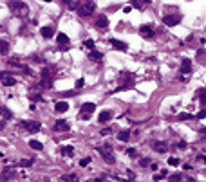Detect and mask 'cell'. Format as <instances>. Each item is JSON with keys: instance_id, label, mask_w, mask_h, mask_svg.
Instances as JSON below:
<instances>
[{"instance_id": "obj_1", "label": "cell", "mask_w": 206, "mask_h": 182, "mask_svg": "<svg viewBox=\"0 0 206 182\" xmlns=\"http://www.w3.org/2000/svg\"><path fill=\"white\" fill-rule=\"evenodd\" d=\"M7 7L13 11V15H16V16H25L27 13H29V6L25 4V2H20V0H13L7 4Z\"/></svg>"}, {"instance_id": "obj_2", "label": "cell", "mask_w": 206, "mask_h": 182, "mask_svg": "<svg viewBox=\"0 0 206 182\" xmlns=\"http://www.w3.org/2000/svg\"><path fill=\"white\" fill-rule=\"evenodd\" d=\"M52 79H54V72H52L51 67L42 69V88H52Z\"/></svg>"}, {"instance_id": "obj_3", "label": "cell", "mask_w": 206, "mask_h": 182, "mask_svg": "<svg viewBox=\"0 0 206 182\" xmlns=\"http://www.w3.org/2000/svg\"><path fill=\"white\" fill-rule=\"evenodd\" d=\"M96 150L100 151V155H101L103 159H105V162L107 164H114V150H112V146L110 144H103V146H98Z\"/></svg>"}, {"instance_id": "obj_4", "label": "cell", "mask_w": 206, "mask_h": 182, "mask_svg": "<svg viewBox=\"0 0 206 182\" xmlns=\"http://www.w3.org/2000/svg\"><path fill=\"white\" fill-rule=\"evenodd\" d=\"M134 72H121L119 74V83L121 85L118 87V90H127V88H130L132 83H134Z\"/></svg>"}, {"instance_id": "obj_5", "label": "cell", "mask_w": 206, "mask_h": 182, "mask_svg": "<svg viewBox=\"0 0 206 182\" xmlns=\"http://www.w3.org/2000/svg\"><path fill=\"white\" fill-rule=\"evenodd\" d=\"M96 9V4L91 2V0H87L85 4H80V7H78V15L80 16H91Z\"/></svg>"}, {"instance_id": "obj_6", "label": "cell", "mask_w": 206, "mask_h": 182, "mask_svg": "<svg viewBox=\"0 0 206 182\" xmlns=\"http://www.w3.org/2000/svg\"><path fill=\"white\" fill-rule=\"evenodd\" d=\"M94 110H96V105H94V103H85V105H82V108H80V117H82L83 121H87V119L94 114Z\"/></svg>"}, {"instance_id": "obj_7", "label": "cell", "mask_w": 206, "mask_h": 182, "mask_svg": "<svg viewBox=\"0 0 206 182\" xmlns=\"http://www.w3.org/2000/svg\"><path fill=\"white\" fill-rule=\"evenodd\" d=\"M163 23L168 27H174L177 23H181V15H165L163 16Z\"/></svg>"}, {"instance_id": "obj_8", "label": "cell", "mask_w": 206, "mask_h": 182, "mask_svg": "<svg viewBox=\"0 0 206 182\" xmlns=\"http://www.w3.org/2000/svg\"><path fill=\"white\" fill-rule=\"evenodd\" d=\"M22 126L27 130V132H31V133H36V132H40L42 130V125L38 123V121H24Z\"/></svg>"}, {"instance_id": "obj_9", "label": "cell", "mask_w": 206, "mask_h": 182, "mask_svg": "<svg viewBox=\"0 0 206 182\" xmlns=\"http://www.w3.org/2000/svg\"><path fill=\"white\" fill-rule=\"evenodd\" d=\"M0 83H4V87H13L16 79L13 78V72H0Z\"/></svg>"}, {"instance_id": "obj_10", "label": "cell", "mask_w": 206, "mask_h": 182, "mask_svg": "<svg viewBox=\"0 0 206 182\" xmlns=\"http://www.w3.org/2000/svg\"><path fill=\"white\" fill-rule=\"evenodd\" d=\"M52 130H54V132H69V130H71V125H69L65 119H58V121L52 125Z\"/></svg>"}, {"instance_id": "obj_11", "label": "cell", "mask_w": 206, "mask_h": 182, "mask_svg": "<svg viewBox=\"0 0 206 182\" xmlns=\"http://www.w3.org/2000/svg\"><path fill=\"white\" fill-rule=\"evenodd\" d=\"M139 34H141L143 38H152V36L155 34V31L150 27V25H141V27H139Z\"/></svg>"}, {"instance_id": "obj_12", "label": "cell", "mask_w": 206, "mask_h": 182, "mask_svg": "<svg viewBox=\"0 0 206 182\" xmlns=\"http://www.w3.org/2000/svg\"><path fill=\"white\" fill-rule=\"evenodd\" d=\"M96 25H98V29L107 31V27H109V18H107L105 15H100V16H98V20H96Z\"/></svg>"}, {"instance_id": "obj_13", "label": "cell", "mask_w": 206, "mask_h": 182, "mask_svg": "<svg viewBox=\"0 0 206 182\" xmlns=\"http://www.w3.org/2000/svg\"><path fill=\"white\" fill-rule=\"evenodd\" d=\"M110 45H112L114 49H118V51H127V49H128V45H127V43L125 42H121V40H116V38H110Z\"/></svg>"}, {"instance_id": "obj_14", "label": "cell", "mask_w": 206, "mask_h": 182, "mask_svg": "<svg viewBox=\"0 0 206 182\" xmlns=\"http://www.w3.org/2000/svg\"><path fill=\"white\" fill-rule=\"evenodd\" d=\"M15 177V170L13 168H6L4 171H2V175H0V179H2V182H7V180H11Z\"/></svg>"}, {"instance_id": "obj_15", "label": "cell", "mask_w": 206, "mask_h": 182, "mask_svg": "<svg viewBox=\"0 0 206 182\" xmlns=\"http://www.w3.org/2000/svg\"><path fill=\"white\" fill-rule=\"evenodd\" d=\"M154 150L157 153H166L168 151V144L163 142V141H157V142H154Z\"/></svg>"}, {"instance_id": "obj_16", "label": "cell", "mask_w": 206, "mask_h": 182, "mask_svg": "<svg viewBox=\"0 0 206 182\" xmlns=\"http://www.w3.org/2000/svg\"><path fill=\"white\" fill-rule=\"evenodd\" d=\"M112 119V112L110 110H103V112H100V116H98V121L100 123H107V121H110Z\"/></svg>"}, {"instance_id": "obj_17", "label": "cell", "mask_w": 206, "mask_h": 182, "mask_svg": "<svg viewBox=\"0 0 206 182\" xmlns=\"http://www.w3.org/2000/svg\"><path fill=\"white\" fill-rule=\"evenodd\" d=\"M54 110H56L58 114H63V112L69 110V103H67V101H58V103L54 105Z\"/></svg>"}, {"instance_id": "obj_18", "label": "cell", "mask_w": 206, "mask_h": 182, "mask_svg": "<svg viewBox=\"0 0 206 182\" xmlns=\"http://www.w3.org/2000/svg\"><path fill=\"white\" fill-rule=\"evenodd\" d=\"M181 72H185L186 76L190 74V72H192V61H190V60H183V61H181Z\"/></svg>"}, {"instance_id": "obj_19", "label": "cell", "mask_w": 206, "mask_h": 182, "mask_svg": "<svg viewBox=\"0 0 206 182\" xmlns=\"http://www.w3.org/2000/svg\"><path fill=\"white\" fill-rule=\"evenodd\" d=\"M40 32H42V36H43V38H47V40L54 36V29H52V27H49V25L42 27V29H40Z\"/></svg>"}, {"instance_id": "obj_20", "label": "cell", "mask_w": 206, "mask_h": 182, "mask_svg": "<svg viewBox=\"0 0 206 182\" xmlns=\"http://www.w3.org/2000/svg\"><path fill=\"white\" fill-rule=\"evenodd\" d=\"M56 40H58V43H62V47H67V43H69V36H67V34H63V32H60V34L56 36Z\"/></svg>"}, {"instance_id": "obj_21", "label": "cell", "mask_w": 206, "mask_h": 182, "mask_svg": "<svg viewBox=\"0 0 206 182\" xmlns=\"http://www.w3.org/2000/svg\"><path fill=\"white\" fill-rule=\"evenodd\" d=\"M89 58H91L92 61H101L103 53H100V51H91V54H89Z\"/></svg>"}, {"instance_id": "obj_22", "label": "cell", "mask_w": 206, "mask_h": 182, "mask_svg": "<svg viewBox=\"0 0 206 182\" xmlns=\"http://www.w3.org/2000/svg\"><path fill=\"white\" fill-rule=\"evenodd\" d=\"M29 146H31L33 150H36V151H40L42 148H43V144H42L40 141H36V139H33V141H29Z\"/></svg>"}, {"instance_id": "obj_23", "label": "cell", "mask_w": 206, "mask_h": 182, "mask_svg": "<svg viewBox=\"0 0 206 182\" xmlns=\"http://www.w3.org/2000/svg\"><path fill=\"white\" fill-rule=\"evenodd\" d=\"M9 53V43L6 40H0V54H7Z\"/></svg>"}, {"instance_id": "obj_24", "label": "cell", "mask_w": 206, "mask_h": 182, "mask_svg": "<svg viewBox=\"0 0 206 182\" xmlns=\"http://www.w3.org/2000/svg\"><path fill=\"white\" fill-rule=\"evenodd\" d=\"M72 153H74V148H72V146H62V155H65V157H71Z\"/></svg>"}, {"instance_id": "obj_25", "label": "cell", "mask_w": 206, "mask_h": 182, "mask_svg": "<svg viewBox=\"0 0 206 182\" xmlns=\"http://www.w3.org/2000/svg\"><path fill=\"white\" fill-rule=\"evenodd\" d=\"M128 137H130V132H128V130H121V132L118 133V139L119 141H128Z\"/></svg>"}, {"instance_id": "obj_26", "label": "cell", "mask_w": 206, "mask_h": 182, "mask_svg": "<svg viewBox=\"0 0 206 182\" xmlns=\"http://www.w3.org/2000/svg\"><path fill=\"white\" fill-rule=\"evenodd\" d=\"M0 112H2V114H4V117H6V119H11V117H13V112H11L9 108L2 107V105H0Z\"/></svg>"}, {"instance_id": "obj_27", "label": "cell", "mask_w": 206, "mask_h": 182, "mask_svg": "<svg viewBox=\"0 0 206 182\" xmlns=\"http://www.w3.org/2000/svg\"><path fill=\"white\" fill-rule=\"evenodd\" d=\"M62 180H65V182H78V177H76V175H63L62 177Z\"/></svg>"}, {"instance_id": "obj_28", "label": "cell", "mask_w": 206, "mask_h": 182, "mask_svg": "<svg viewBox=\"0 0 206 182\" xmlns=\"http://www.w3.org/2000/svg\"><path fill=\"white\" fill-rule=\"evenodd\" d=\"M146 4H148V2H137V0H134L130 7H136V9H143V7L146 6Z\"/></svg>"}, {"instance_id": "obj_29", "label": "cell", "mask_w": 206, "mask_h": 182, "mask_svg": "<svg viewBox=\"0 0 206 182\" xmlns=\"http://www.w3.org/2000/svg\"><path fill=\"white\" fill-rule=\"evenodd\" d=\"M33 159H22L20 162H18V166H22V168H25V166H33Z\"/></svg>"}, {"instance_id": "obj_30", "label": "cell", "mask_w": 206, "mask_h": 182, "mask_svg": "<svg viewBox=\"0 0 206 182\" xmlns=\"http://www.w3.org/2000/svg\"><path fill=\"white\" fill-rule=\"evenodd\" d=\"M197 60H199V63H204V49L197 51Z\"/></svg>"}, {"instance_id": "obj_31", "label": "cell", "mask_w": 206, "mask_h": 182, "mask_svg": "<svg viewBox=\"0 0 206 182\" xmlns=\"http://www.w3.org/2000/svg\"><path fill=\"white\" fill-rule=\"evenodd\" d=\"M194 117V116H192V114H186V112H183V114H179V116H177V119H179V121H185V119H192Z\"/></svg>"}, {"instance_id": "obj_32", "label": "cell", "mask_w": 206, "mask_h": 182, "mask_svg": "<svg viewBox=\"0 0 206 182\" xmlns=\"http://www.w3.org/2000/svg\"><path fill=\"white\" fill-rule=\"evenodd\" d=\"M148 164H150V159H148V157H143V159H139V166H141V168H146Z\"/></svg>"}, {"instance_id": "obj_33", "label": "cell", "mask_w": 206, "mask_h": 182, "mask_svg": "<svg viewBox=\"0 0 206 182\" xmlns=\"http://www.w3.org/2000/svg\"><path fill=\"white\" fill-rule=\"evenodd\" d=\"M83 45H85L87 49H91V51H94V40H85V42H83Z\"/></svg>"}, {"instance_id": "obj_34", "label": "cell", "mask_w": 206, "mask_h": 182, "mask_svg": "<svg viewBox=\"0 0 206 182\" xmlns=\"http://www.w3.org/2000/svg\"><path fill=\"white\" fill-rule=\"evenodd\" d=\"M67 6H69V9H76V11H78V7H80V2H67Z\"/></svg>"}, {"instance_id": "obj_35", "label": "cell", "mask_w": 206, "mask_h": 182, "mask_svg": "<svg viewBox=\"0 0 206 182\" xmlns=\"http://www.w3.org/2000/svg\"><path fill=\"white\" fill-rule=\"evenodd\" d=\"M181 179H183V175H179V173H177V175H172V177H170V182H179Z\"/></svg>"}, {"instance_id": "obj_36", "label": "cell", "mask_w": 206, "mask_h": 182, "mask_svg": "<svg viewBox=\"0 0 206 182\" xmlns=\"http://www.w3.org/2000/svg\"><path fill=\"white\" fill-rule=\"evenodd\" d=\"M33 60H34L36 63H45V60H43L42 56H38V54H34V56H33Z\"/></svg>"}, {"instance_id": "obj_37", "label": "cell", "mask_w": 206, "mask_h": 182, "mask_svg": "<svg viewBox=\"0 0 206 182\" xmlns=\"http://www.w3.org/2000/svg\"><path fill=\"white\" fill-rule=\"evenodd\" d=\"M168 164H170V166H177V164H179V159L172 157V159H168Z\"/></svg>"}, {"instance_id": "obj_38", "label": "cell", "mask_w": 206, "mask_h": 182, "mask_svg": "<svg viewBox=\"0 0 206 182\" xmlns=\"http://www.w3.org/2000/svg\"><path fill=\"white\" fill-rule=\"evenodd\" d=\"M89 162H91V157H85V159H82V161H80V166H87Z\"/></svg>"}, {"instance_id": "obj_39", "label": "cell", "mask_w": 206, "mask_h": 182, "mask_svg": "<svg viewBox=\"0 0 206 182\" xmlns=\"http://www.w3.org/2000/svg\"><path fill=\"white\" fill-rule=\"evenodd\" d=\"M197 117H199V119H204V117H206V112H204V108H201V112L197 114Z\"/></svg>"}, {"instance_id": "obj_40", "label": "cell", "mask_w": 206, "mask_h": 182, "mask_svg": "<svg viewBox=\"0 0 206 182\" xmlns=\"http://www.w3.org/2000/svg\"><path fill=\"white\" fill-rule=\"evenodd\" d=\"M31 99H33V101H43V97H42V96H38V94L31 96Z\"/></svg>"}, {"instance_id": "obj_41", "label": "cell", "mask_w": 206, "mask_h": 182, "mask_svg": "<svg viewBox=\"0 0 206 182\" xmlns=\"http://www.w3.org/2000/svg\"><path fill=\"white\" fill-rule=\"evenodd\" d=\"M109 133H112V128H105V130H101V135H109Z\"/></svg>"}, {"instance_id": "obj_42", "label": "cell", "mask_w": 206, "mask_h": 182, "mask_svg": "<svg viewBox=\"0 0 206 182\" xmlns=\"http://www.w3.org/2000/svg\"><path fill=\"white\" fill-rule=\"evenodd\" d=\"M127 153H128L130 157H136V150H134V148H128V150H127Z\"/></svg>"}, {"instance_id": "obj_43", "label": "cell", "mask_w": 206, "mask_h": 182, "mask_svg": "<svg viewBox=\"0 0 206 182\" xmlns=\"http://www.w3.org/2000/svg\"><path fill=\"white\" fill-rule=\"evenodd\" d=\"M83 83H85V81H83L82 78H80V79L76 81V87H78V88H82V87H83Z\"/></svg>"}, {"instance_id": "obj_44", "label": "cell", "mask_w": 206, "mask_h": 182, "mask_svg": "<svg viewBox=\"0 0 206 182\" xmlns=\"http://www.w3.org/2000/svg\"><path fill=\"white\" fill-rule=\"evenodd\" d=\"M177 146H179V148H181V150H185V148H186V142H179V144H177Z\"/></svg>"}, {"instance_id": "obj_45", "label": "cell", "mask_w": 206, "mask_h": 182, "mask_svg": "<svg viewBox=\"0 0 206 182\" xmlns=\"http://www.w3.org/2000/svg\"><path fill=\"white\" fill-rule=\"evenodd\" d=\"M4 126H6V123H4V121H0V130L4 128Z\"/></svg>"}, {"instance_id": "obj_46", "label": "cell", "mask_w": 206, "mask_h": 182, "mask_svg": "<svg viewBox=\"0 0 206 182\" xmlns=\"http://www.w3.org/2000/svg\"><path fill=\"white\" fill-rule=\"evenodd\" d=\"M0 159H2V153H0Z\"/></svg>"}]
</instances>
